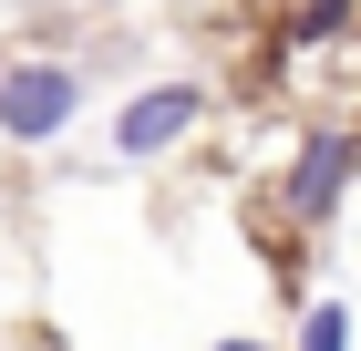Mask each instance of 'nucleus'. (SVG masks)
<instances>
[{
    "mask_svg": "<svg viewBox=\"0 0 361 351\" xmlns=\"http://www.w3.org/2000/svg\"><path fill=\"white\" fill-rule=\"evenodd\" d=\"M300 351H351V310H331V299H320V310L300 321Z\"/></svg>",
    "mask_w": 361,
    "mask_h": 351,
    "instance_id": "obj_4",
    "label": "nucleus"
},
{
    "mask_svg": "<svg viewBox=\"0 0 361 351\" xmlns=\"http://www.w3.org/2000/svg\"><path fill=\"white\" fill-rule=\"evenodd\" d=\"M341 176H351V135H310L300 165H289V207H300V217H331Z\"/></svg>",
    "mask_w": 361,
    "mask_h": 351,
    "instance_id": "obj_3",
    "label": "nucleus"
},
{
    "mask_svg": "<svg viewBox=\"0 0 361 351\" xmlns=\"http://www.w3.org/2000/svg\"><path fill=\"white\" fill-rule=\"evenodd\" d=\"M341 21H351V0H310V11H300V42H331Z\"/></svg>",
    "mask_w": 361,
    "mask_h": 351,
    "instance_id": "obj_5",
    "label": "nucleus"
},
{
    "mask_svg": "<svg viewBox=\"0 0 361 351\" xmlns=\"http://www.w3.org/2000/svg\"><path fill=\"white\" fill-rule=\"evenodd\" d=\"M196 124H207V83H155V93H135L114 114V155H166Z\"/></svg>",
    "mask_w": 361,
    "mask_h": 351,
    "instance_id": "obj_2",
    "label": "nucleus"
},
{
    "mask_svg": "<svg viewBox=\"0 0 361 351\" xmlns=\"http://www.w3.org/2000/svg\"><path fill=\"white\" fill-rule=\"evenodd\" d=\"M217 351H258V341H217Z\"/></svg>",
    "mask_w": 361,
    "mask_h": 351,
    "instance_id": "obj_6",
    "label": "nucleus"
},
{
    "mask_svg": "<svg viewBox=\"0 0 361 351\" xmlns=\"http://www.w3.org/2000/svg\"><path fill=\"white\" fill-rule=\"evenodd\" d=\"M73 114H83V73L73 62H11L0 73V135L11 145H52Z\"/></svg>",
    "mask_w": 361,
    "mask_h": 351,
    "instance_id": "obj_1",
    "label": "nucleus"
}]
</instances>
